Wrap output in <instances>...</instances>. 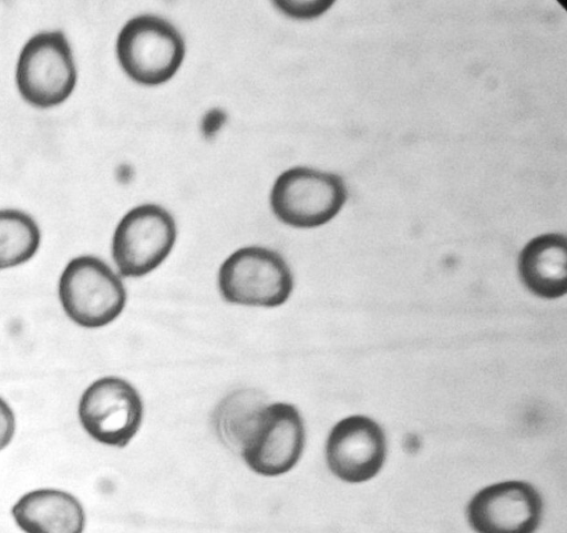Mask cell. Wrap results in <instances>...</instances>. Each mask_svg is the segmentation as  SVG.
I'll return each instance as SVG.
<instances>
[{"instance_id":"1","label":"cell","mask_w":567,"mask_h":533,"mask_svg":"<svg viewBox=\"0 0 567 533\" xmlns=\"http://www.w3.org/2000/svg\"><path fill=\"white\" fill-rule=\"evenodd\" d=\"M348 197V186L341 175L295 166L275 180L269 203L281 223L296 228H316L337 217Z\"/></svg>"},{"instance_id":"2","label":"cell","mask_w":567,"mask_h":533,"mask_svg":"<svg viewBox=\"0 0 567 533\" xmlns=\"http://www.w3.org/2000/svg\"><path fill=\"white\" fill-rule=\"evenodd\" d=\"M116 58L134 82L155 86L169 81L185 58V42L167 20L154 14L130 19L117 34Z\"/></svg>"},{"instance_id":"3","label":"cell","mask_w":567,"mask_h":533,"mask_svg":"<svg viewBox=\"0 0 567 533\" xmlns=\"http://www.w3.org/2000/svg\"><path fill=\"white\" fill-rule=\"evenodd\" d=\"M126 297L121 277L95 256L71 259L59 279L61 306L83 328H101L114 321L123 311Z\"/></svg>"},{"instance_id":"4","label":"cell","mask_w":567,"mask_h":533,"mask_svg":"<svg viewBox=\"0 0 567 533\" xmlns=\"http://www.w3.org/2000/svg\"><path fill=\"white\" fill-rule=\"evenodd\" d=\"M76 79L72 48L62 31L37 33L21 49L16 83L30 105L49 109L63 103L72 94Z\"/></svg>"},{"instance_id":"5","label":"cell","mask_w":567,"mask_h":533,"mask_svg":"<svg viewBox=\"0 0 567 533\" xmlns=\"http://www.w3.org/2000/svg\"><path fill=\"white\" fill-rule=\"evenodd\" d=\"M218 289L230 304L272 308L289 299L293 277L280 254L261 246H247L224 260L218 270Z\"/></svg>"},{"instance_id":"6","label":"cell","mask_w":567,"mask_h":533,"mask_svg":"<svg viewBox=\"0 0 567 533\" xmlns=\"http://www.w3.org/2000/svg\"><path fill=\"white\" fill-rule=\"evenodd\" d=\"M306 430L299 410L291 403H267L256 416L239 453L246 465L262 476H278L299 462Z\"/></svg>"},{"instance_id":"7","label":"cell","mask_w":567,"mask_h":533,"mask_svg":"<svg viewBox=\"0 0 567 533\" xmlns=\"http://www.w3.org/2000/svg\"><path fill=\"white\" fill-rule=\"evenodd\" d=\"M176 224L168 211L156 204L130 209L117 223L112 257L123 277H142L156 269L176 242Z\"/></svg>"},{"instance_id":"8","label":"cell","mask_w":567,"mask_h":533,"mask_svg":"<svg viewBox=\"0 0 567 533\" xmlns=\"http://www.w3.org/2000/svg\"><path fill=\"white\" fill-rule=\"evenodd\" d=\"M144 414L138 391L125 379L109 376L93 381L82 393L78 416L96 442L124 448L137 434Z\"/></svg>"},{"instance_id":"9","label":"cell","mask_w":567,"mask_h":533,"mask_svg":"<svg viewBox=\"0 0 567 533\" xmlns=\"http://www.w3.org/2000/svg\"><path fill=\"white\" fill-rule=\"evenodd\" d=\"M543 511V499L535 486L508 480L476 492L468 502L466 516L476 533H535Z\"/></svg>"},{"instance_id":"10","label":"cell","mask_w":567,"mask_h":533,"mask_svg":"<svg viewBox=\"0 0 567 533\" xmlns=\"http://www.w3.org/2000/svg\"><path fill=\"white\" fill-rule=\"evenodd\" d=\"M388 444L383 428L364 414L348 416L330 430L324 448L330 472L347 483L373 479L382 469Z\"/></svg>"},{"instance_id":"11","label":"cell","mask_w":567,"mask_h":533,"mask_svg":"<svg viewBox=\"0 0 567 533\" xmlns=\"http://www.w3.org/2000/svg\"><path fill=\"white\" fill-rule=\"evenodd\" d=\"M11 516L23 533H83L86 522L76 496L53 488L21 495L11 508Z\"/></svg>"},{"instance_id":"12","label":"cell","mask_w":567,"mask_h":533,"mask_svg":"<svg viewBox=\"0 0 567 533\" xmlns=\"http://www.w3.org/2000/svg\"><path fill=\"white\" fill-rule=\"evenodd\" d=\"M517 271L524 287L543 299L567 293V239L549 232L530 238L520 249Z\"/></svg>"},{"instance_id":"13","label":"cell","mask_w":567,"mask_h":533,"mask_svg":"<svg viewBox=\"0 0 567 533\" xmlns=\"http://www.w3.org/2000/svg\"><path fill=\"white\" fill-rule=\"evenodd\" d=\"M267 404L254 389H240L225 397L215 409L214 423L220 440L239 452L241 442L258 412Z\"/></svg>"},{"instance_id":"14","label":"cell","mask_w":567,"mask_h":533,"mask_svg":"<svg viewBox=\"0 0 567 533\" xmlns=\"http://www.w3.org/2000/svg\"><path fill=\"white\" fill-rule=\"evenodd\" d=\"M41 232L27 213L0 209V270L22 265L39 249Z\"/></svg>"},{"instance_id":"15","label":"cell","mask_w":567,"mask_h":533,"mask_svg":"<svg viewBox=\"0 0 567 533\" xmlns=\"http://www.w3.org/2000/svg\"><path fill=\"white\" fill-rule=\"evenodd\" d=\"M274 7L288 18L295 20H313L327 13L333 6L331 0L275 1Z\"/></svg>"},{"instance_id":"16","label":"cell","mask_w":567,"mask_h":533,"mask_svg":"<svg viewBox=\"0 0 567 533\" xmlns=\"http://www.w3.org/2000/svg\"><path fill=\"white\" fill-rule=\"evenodd\" d=\"M16 433V416L9 403L0 397V451L7 448Z\"/></svg>"}]
</instances>
